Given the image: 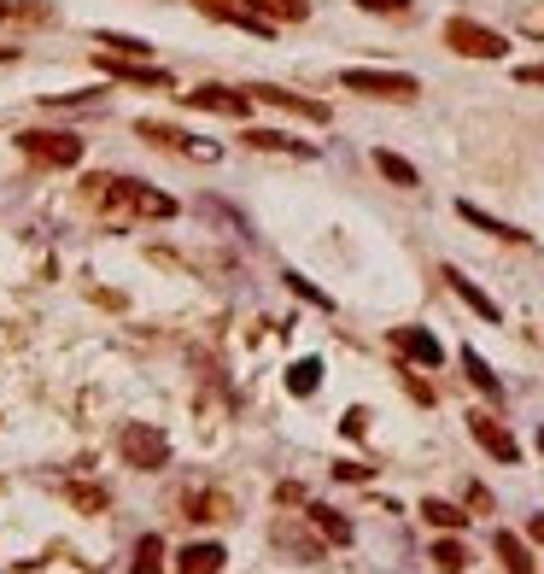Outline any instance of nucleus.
Returning <instances> with one entry per match:
<instances>
[{"label":"nucleus","instance_id":"1","mask_svg":"<svg viewBox=\"0 0 544 574\" xmlns=\"http://www.w3.org/2000/svg\"><path fill=\"white\" fill-rule=\"evenodd\" d=\"M340 89L369 94V100H415L422 82H415L410 71H363V65H351V71H340Z\"/></svg>","mask_w":544,"mask_h":574},{"label":"nucleus","instance_id":"21","mask_svg":"<svg viewBox=\"0 0 544 574\" xmlns=\"http://www.w3.org/2000/svg\"><path fill=\"white\" fill-rule=\"evenodd\" d=\"M317 381H322V363L317 358H299V363L287 369V393L292 399H310V393H317Z\"/></svg>","mask_w":544,"mask_h":574},{"label":"nucleus","instance_id":"25","mask_svg":"<svg viewBox=\"0 0 544 574\" xmlns=\"http://www.w3.org/2000/svg\"><path fill=\"white\" fill-rule=\"evenodd\" d=\"M433 563H439V574H463L469 568V551L456 545V540H439L433 545Z\"/></svg>","mask_w":544,"mask_h":574},{"label":"nucleus","instance_id":"32","mask_svg":"<svg viewBox=\"0 0 544 574\" xmlns=\"http://www.w3.org/2000/svg\"><path fill=\"white\" fill-rule=\"evenodd\" d=\"M515 82H527V89H544V65H521Z\"/></svg>","mask_w":544,"mask_h":574},{"label":"nucleus","instance_id":"27","mask_svg":"<svg viewBox=\"0 0 544 574\" xmlns=\"http://www.w3.org/2000/svg\"><path fill=\"white\" fill-rule=\"evenodd\" d=\"M363 12H381V18H399V12H410V0H358Z\"/></svg>","mask_w":544,"mask_h":574},{"label":"nucleus","instance_id":"30","mask_svg":"<svg viewBox=\"0 0 544 574\" xmlns=\"http://www.w3.org/2000/svg\"><path fill=\"white\" fill-rule=\"evenodd\" d=\"M71 499H76L82 510H100V504H106V492H100V486H94V492H89V486H76V492H71Z\"/></svg>","mask_w":544,"mask_h":574},{"label":"nucleus","instance_id":"28","mask_svg":"<svg viewBox=\"0 0 544 574\" xmlns=\"http://www.w3.org/2000/svg\"><path fill=\"white\" fill-rule=\"evenodd\" d=\"M399 376H404V387H410V399H422V404H433V387H428L422 376H410V369H399Z\"/></svg>","mask_w":544,"mask_h":574},{"label":"nucleus","instance_id":"18","mask_svg":"<svg viewBox=\"0 0 544 574\" xmlns=\"http://www.w3.org/2000/svg\"><path fill=\"white\" fill-rule=\"evenodd\" d=\"M117 82H135V89H176V82L171 76H164V71H146L141 65V59H117V65H106Z\"/></svg>","mask_w":544,"mask_h":574},{"label":"nucleus","instance_id":"34","mask_svg":"<svg viewBox=\"0 0 544 574\" xmlns=\"http://www.w3.org/2000/svg\"><path fill=\"white\" fill-rule=\"evenodd\" d=\"M0 18H41V7H12V0H0Z\"/></svg>","mask_w":544,"mask_h":574},{"label":"nucleus","instance_id":"17","mask_svg":"<svg viewBox=\"0 0 544 574\" xmlns=\"http://www.w3.org/2000/svg\"><path fill=\"white\" fill-rule=\"evenodd\" d=\"M374 171H381L392 188H422V176H415V164L399 158V153H387V147H374Z\"/></svg>","mask_w":544,"mask_h":574},{"label":"nucleus","instance_id":"22","mask_svg":"<svg viewBox=\"0 0 544 574\" xmlns=\"http://www.w3.org/2000/svg\"><path fill=\"white\" fill-rule=\"evenodd\" d=\"M422 522L456 533V527H469V510H456V504H445V499H422Z\"/></svg>","mask_w":544,"mask_h":574},{"label":"nucleus","instance_id":"6","mask_svg":"<svg viewBox=\"0 0 544 574\" xmlns=\"http://www.w3.org/2000/svg\"><path fill=\"white\" fill-rule=\"evenodd\" d=\"M469 434L480 440V451H492L497 463H521V440L492 417V410H469Z\"/></svg>","mask_w":544,"mask_h":574},{"label":"nucleus","instance_id":"4","mask_svg":"<svg viewBox=\"0 0 544 574\" xmlns=\"http://www.w3.org/2000/svg\"><path fill=\"white\" fill-rule=\"evenodd\" d=\"M18 147H24L30 158H41V164H53V171L82 164V141L65 135V130H24V135H18Z\"/></svg>","mask_w":544,"mask_h":574},{"label":"nucleus","instance_id":"11","mask_svg":"<svg viewBox=\"0 0 544 574\" xmlns=\"http://www.w3.org/2000/svg\"><path fill=\"white\" fill-rule=\"evenodd\" d=\"M439 276H445V281H451V294H456V299H463V305H469V311H480V317H486V322H497V317H504V311H497V305H492L486 294H480V287H474V281H469L463 270H456V264H445V270H439Z\"/></svg>","mask_w":544,"mask_h":574},{"label":"nucleus","instance_id":"2","mask_svg":"<svg viewBox=\"0 0 544 574\" xmlns=\"http://www.w3.org/2000/svg\"><path fill=\"white\" fill-rule=\"evenodd\" d=\"M445 48L463 53V59H504L510 41L497 30H486V24H474V18H451V24H445Z\"/></svg>","mask_w":544,"mask_h":574},{"label":"nucleus","instance_id":"7","mask_svg":"<svg viewBox=\"0 0 544 574\" xmlns=\"http://www.w3.org/2000/svg\"><path fill=\"white\" fill-rule=\"evenodd\" d=\"M246 94L264 100V106H276V112L305 117V123H328V106H322V100H305V94H292V89H276V82H258V89H246Z\"/></svg>","mask_w":544,"mask_h":574},{"label":"nucleus","instance_id":"19","mask_svg":"<svg viewBox=\"0 0 544 574\" xmlns=\"http://www.w3.org/2000/svg\"><path fill=\"white\" fill-rule=\"evenodd\" d=\"M310 527H317L328 545H351V522L340 516V510H328V504H310Z\"/></svg>","mask_w":544,"mask_h":574},{"label":"nucleus","instance_id":"12","mask_svg":"<svg viewBox=\"0 0 544 574\" xmlns=\"http://www.w3.org/2000/svg\"><path fill=\"white\" fill-rule=\"evenodd\" d=\"M456 217L474 223V229H486L492 240H510V246H527L533 240V235H521V229H510V223H497L492 212H480V205H469V199H456Z\"/></svg>","mask_w":544,"mask_h":574},{"label":"nucleus","instance_id":"15","mask_svg":"<svg viewBox=\"0 0 544 574\" xmlns=\"http://www.w3.org/2000/svg\"><path fill=\"white\" fill-rule=\"evenodd\" d=\"M223 545H187L176 557V574H223Z\"/></svg>","mask_w":544,"mask_h":574},{"label":"nucleus","instance_id":"8","mask_svg":"<svg viewBox=\"0 0 544 574\" xmlns=\"http://www.w3.org/2000/svg\"><path fill=\"white\" fill-rule=\"evenodd\" d=\"M135 135L141 141H158V147H171V153H194V158H223L217 141H199V135H182V130H164V123H135Z\"/></svg>","mask_w":544,"mask_h":574},{"label":"nucleus","instance_id":"35","mask_svg":"<svg viewBox=\"0 0 544 574\" xmlns=\"http://www.w3.org/2000/svg\"><path fill=\"white\" fill-rule=\"evenodd\" d=\"M527 533H533V545H544V516H533V522H527Z\"/></svg>","mask_w":544,"mask_h":574},{"label":"nucleus","instance_id":"26","mask_svg":"<svg viewBox=\"0 0 544 574\" xmlns=\"http://www.w3.org/2000/svg\"><path fill=\"white\" fill-rule=\"evenodd\" d=\"M281 281H287V287H292V294H299V299H310V305H317V311H333V299L322 294V287H317V281H305L299 270H287Z\"/></svg>","mask_w":544,"mask_h":574},{"label":"nucleus","instance_id":"5","mask_svg":"<svg viewBox=\"0 0 544 574\" xmlns=\"http://www.w3.org/2000/svg\"><path fill=\"white\" fill-rule=\"evenodd\" d=\"M117 451L135 469H164V463H171V440H164L153 422H130V428H123V440H117Z\"/></svg>","mask_w":544,"mask_h":574},{"label":"nucleus","instance_id":"23","mask_svg":"<svg viewBox=\"0 0 544 574\" xmlns=\"http://www.w3.org/2000/svg\"><path fill=\"white\" fill-rule=\"evenodd\" d=\"M130 574H164V540H158V533H141Z\"/></svg>","mask_w":544,"mask_h":574},{"label":"nucleus","instance_id":"9","mask_svg":"<svg viewBox=\"0 0 544 574\" xmlns=\"http://www.w3.org/2000/svg\"><path fill=\"white\" fill-rule=\"evenodd\" d=\"M187 106H199V112H223V117H246L253 112V94H235V89H217V82H205V89H194V94H182Z\"/></svg>","mask_w":544,"mask_h":574},{"label":"nucleus","instance_id":"10","mask_svg":"<svg viewBox=\"0 0 544 574\" xmlns=\"http://www.w3.org/2000/svg\"><path fill=\"white\" fill-rule=\"evenodd\" d=\"M392 346H399L410 363H422V369H439V358H445V346H439L428 328H392Z\"/></svg>","mask_w":544,"mask_h":574},{"label":"nucleus","instance_id":"3","mask_svg":"<svg viewBox=\"0 0 544 574\" xmlns=\"http://www.w3.org/2000/svg\"><path fill=\"white\" fill-rule=\"evenodd\" d=\"M106 199H117L123 212H135V217H176L171 194L146 188V182H130V176H106Z\"/></svg>","mask_w":544,"mask_h":574},{"label":"nucleus","instance_id":"13","mask_svg":"<svg viewBox=\"0 0 544 574\" xmlns=\"http://www.w3.org/2000/svg\"><path fill=\"white\" fill-rule=\"evenodd\" d=\"M246 147H258V153H292V158H317V147L310 141H292L281 130H246Z\"/></svg>","mask_w":544,"mask_h":574},{"label":"nucleus","instance_id":"24","mask_svg":"<svg viewBox=\"0 0 544 574\" xmlns=\"http://www.w3.org/2000/svg\"><path fill=\"white\" fill-rule=\"evenodd\" d=\"M463 369H469V381H474L486 399H504V381H497L492 369H486V358H480V352H469V346H463Z\"/></svg>","mask_w":544,"mask_h":574},{"label":"nucleus","instance_id":"31","mask_svg":"<svg viewBox=\"0 0 544 574\" xmlns=\"http://www.w3.org/2000/svg\"><path fill=\"white\" fill-rule=\"evenodd\" d=\"M333 475H340V481H369V469L346 458V463H333Z\"/></svg>","mask_w":544,"mask_h":574},{"label":"nucleus","instance_id":"36","mask_svg":"<svg viewBox=\"0 0 544 574\" xmlns=\"http://www.w3.org/2000/svg\"><path fill=\"white\" fill-rule=\"evenodd\" d=\"M538 451H544V428H538Z\"/></svg>","mask_w":544,"mask_h":574},{"label":"nucleus","instance_id":"14","mask_svg":"<svg viewBox=\"0 0 544 574\" xmlns=\"http://www.w3.org/2000/svg\"><path fill=\"white\" fill-rule=\"evenodd\" d=\"M492 551H497V563H504V574H538V563H533L527 540H515V533H497Z\"/></svg>","mask_w":544,"mask_h":574},{"label":"nucleus","instance_id":"33","mask_svg":"<svg viewBox=\"0 0 544 574\" xmlns=\"http://www.w3.org/2000/svg\"><path fill=\"white\" fill-rule=\"evenodd\" d=\"M469 510H492V492H486V486H480V481L469 486Z\"/></svg>","mask_w":544,"mask_h":574},{"label":"nucleus","instance_id":"16","mask_svg":"<svg viewBox=\"0 0 544 574\" xmlns=\"http://www.w3.org/2000/svg\"><path fill=\"white\" fill-rule=\"evenodd\" d=\"M240 7H253L258 18H269V24H305L310 18L305 0H240Z\"/></svg>","mask_w":544,"mask_h":574},{"label":"nucleus","instance_id":"20","mask_svg":"<svg viewBox=\"0 0 544 574\" xmlns=\"http://www.w3.org/2000/svg\"><path fill=\"white\" fill-rule=\"evenodd\" d=\"M94 41L106 53H117V59H146V53H153V41H146V35H123V30H94Z\"/></svg>","mask_w":544,"mask_h":574},{"label":"nucleus","instance_id":"29","mask_svg":"<svg viewBox=\"0 0 544 574\" xmlns=\"http://www.w3.org/2000/svg\"><path fill=\"white\" fill-rule=\"evenodd\" d=\"M340 428H346L351 440H358V434H369V410H346V422H340Z\"/></svg>","mask_w":544,"mask_h":574}]
</instances>
